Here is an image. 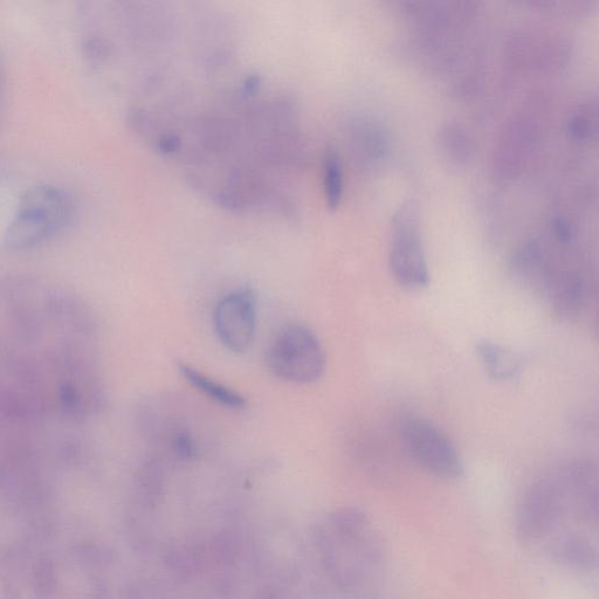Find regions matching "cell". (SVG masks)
Returning <instances> with one entry per match:
<instances>
[{
    "label": "cell",
    "instance_id": "1",
    "mask_svg": "<svg viewBox=\"0 0 599 599\" xmlns=\"http://www.w3.org/2000/svg\"><path fill=\"white\" fill-rule=\"evenodd\" d=\"M0 381L67 422L98 415L105 388L85 302L45 280L0 278Z\"/></svg>",
    "mask_w": 599,
    "mask_h": 599
},
{
    "label": "cell",
    "instance_id": "2",
    "mask_svg": "<svg viewBox=\"0 0 599 599\" xmlns=\"http://www.w3.org/2000/svg\"><path fill=\"white\" fill-rule=\"evenodd\" d=\"M573 513L588 529L597 526L574 499L563 478L542 479L527 488L515 514V534L525 546H537L552 541L566 516Z\"/></svg>",
    "mask_w": 599,
    "mask_h": 599
},
{
    "label": "cell",
    "instance_id": "3",
    "mask_svg": "<svg viewBox=\"0 0 599 599\" xmlns=\"http://www.w3.org/2000/svg\"><path fill=\"white\" fill-rule=\"evenodd\" d=\"M73 212V198L64 189L45 184L27 190L6 231V246L25 251L47 243L70 224Z\"/></svg>",
    "mask_w": 599,
    "mask_h": 599
},
{
    "label": "cell",
    "instance_id": "4",
    "mask_svg": "<svg viewBox=\"0 0 599 599\" xmlns=\"http://www.w3.org/2000/svg\"><path fill=\"white\" fill-rule=\"evenodd\" d=\"M267 367L280 380L294 384L319 381L326 368L325 351L311 329L282 328L267 350Z\"/></svg>",
    "mask_w": 599,
    "mask_h": 599
},
{
    "label": "cell",
    "instance_id": "5",
    "mask_svg": "<svg viewBox=\"0 0 599 599\" xmlns=\"http://www.w3.org/2000/svg\"><path fill=\"white\" fill-rule=\"evenodd\" d=\"M389 265L399 285L411 291L429 285L430 273L421 233L419 205L409 199L398 206L391 220Z\"/></svg>",
    "mask_w": 599,
    "mask_h": 599
},
{
    "label": "cell",
    "instance_id": "6",
    "mask_svg": "<svg viewBox=\"0 0 599 599\" xmlns=\"http://www.w3.org/2000/svg\"><path fill=\"white\" fill-rule=\"evenodd\" d=\"M401 435L411 458L426 472L447 480L463 475V459L437 426L423 418L412 417L403 423Z\"/></svg>",
    "mask_w": 599,
    "mask_h": 599
},
{
    "label": "cell",
    "instance_id": "7",
    "mask_svg": "<svg viewBox=\"0 0 599 599\" xmlns=\"http://www.w3.org/2000/svg\"><path fill=\"white\" fill-rule=\"evenodd\" d=\"M213 319L219 341L233 353H245L256 339V296L250 288L225 295L218 302Z\"/></svg>",
    "mask_w": 599,
    "mask_h": 599
},
{
    "label": "cell",
    "instance_id": "8",
    "mask_svg": "<svg viewBox=\"0 0 599 599\" xmlns=\"http://www.w3.org/2000/svg\"><path fill=\"white\" fill-rule=\"evenodd\" d=\"M547 548L553 561L570 570L589 573L598 566L597 543L590 534L570 533L550 542Z\"/></svg>",
    "mask_w": 599,
    "mask_h": 599
},
{
    "label": "cell",
    "instance_id": "9",
    "mask_svg": "<svg viewBox=\"0 0 599 599\" xmlns=\"http://www.w3.org/2000/svg\"><path fill=\"white\" fill-rule=\"evenodd\" d=\"M179 373L192 387L208 397L210 401L230 410H243L246 408L247 401L243 395L226 387L223 383L213 380V378L201 373L196 368L181 363L179 364Z\"/></svg>",
    "mask_w": 599,
    "mask_h": 599
},
{
    "label": "cell",
    "instance_id": "10",
    "mask_svg": "<svg viewBox=\"0 0 599 599\" xmlns=\"http://www.w3.org/2000/svg\"><path fill=\"white\" fill-rule=\"evenodd\" d=\"M475 351L486 373L494 380L508 381L518 375L521 361L513 351L487 340L480 341Z\"/></svg>",
    "mask_w": 599,
    "mask_h": 599
},
{
    "label": "cell",
    "instance_id": "11",
    "mask_svg": "<svg viewBox=\"0 0 599 599\" xmlns=\"http://www.w3.org/2000/svg\"><path fill=\"white\" fill-rule=\"evenodd\" d=\"M323 188L328 208L336 209L343 196V169L334 149H328L323 157Z\"/></svg>",
    "mask_w": 599,
    "mask_h": 599
},
{
    "label": "cell",
    "instance_id": "12",
    "mask_svg": "<svg viewBox=\"0 0 599 599\" xmlns=\"http://www.w3.org/2000/svg\"><path fill=\"white\" fill-rule=\"evenodd\" d=\"M585 299V285L580 275L569 272L562 275L556 286L555 302L561 312L571 314L578 311Z\"/></svg>",
    "mask_w": 599,
    "mask_h": 599
},
{
    "label": "cell",
    "instance_id": "13",
    "mask_svg": "<svg viewBox=\"0 0 599 599\" xmlns=\"http://www.w3.org/2000/svg\"><path fill=\"white\" fill-rule=\"evenodd\" d=\"M512 267L522 279L533 278L542 268V247L539 243L528 242L519 247L512 258Z\"/></svg>",
    "mask_w": 599,
    "mask_h": 599
},
{
    "label": "cell",
    "instance_id": "14",
    "mask_svg": "<svg viewBox=\"0 0 599 599\" xmlns=\"http://www.w3.org/2000/svg\"><path fill=\"white\" fill-rule=\"evenodd\" d=\"M569 130L575 139H589L592 134L596 133V121H592L591 117L584 113H577L569 122Z\"/></svg>",
    "mask_w": 599,
    "mask_h": 599
},
{
    "label": "cell",
    "instance_id": "15",
    "mask_svg": "<svg viewBox=\"0 0 599 599\" xmlns=\"http://www.w3.org/2000/svg\"><path fill=\"white\" fill-rule=\"evenodd\" d=\"M447 148L451 149L453 154H456L458 158L467 157L470 146L467 143V137L459 129H449L445 136Z\"/></svg>",
    "mask_w": 599,
    "mask_h": 599
},
{
    "label": "cell",
    "instance_id": "16",
    "mask_svg": "<svg viewBox=\"0 0 599 599\" xmlns=\"http://www.w3.org/2000/svg\"><path fill=\"white\" fill-rule=\"evenodd\" d=\"M554 231L555 236L561 243H570L575 236L574 226L566 218H557L554 220Z\"/></svg>",
    "mask_w": 599,
    "mask_h": 599
}]
</instances>
